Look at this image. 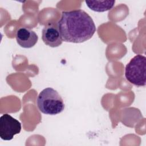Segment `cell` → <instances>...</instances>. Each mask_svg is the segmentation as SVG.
Segmentation results:
<instances>
[{"label": "cell", "instance_id": "obj_1", "mask_svg": "<svg viewBox=\"0 0 146 146\" xmlns=\"http://www.w3.org/2000/svg\"><path fill=\"white\" fill-rule=\"evenodd\" d=\"M57 25L63 41L66 42H86L96 30L92 18L81 9L63 11Z\"/></svg>", "mask_w": 146, "mask_h": 146}, {"label": "cell", "instance_id": "obj_2", "mask_svg": "<svg viewBox=\"0 0 146 146\" xmlns=\"http://www.w3.org/2000/svg\"><path fill=\"white\" fill-rule=\"evenodd\" d=\"M36 102L39 111L46 115H57L64 109L63 99L57 91L51 87L46 88L39 93Z\"/></svg>", "mask_w": 146, "mask_h": 146}, {"label": "cell", "instance_id": "obj_3", "mask_svg": "<svg viewBox=\"0 0 146 146\" xmlns=\"http://www.w3.org/2000/svg\"><path fill=\"white\" fill-rule=\"evenodd\" d=\"M126 79L137 87L146 84V57L138 54L131 59L125 68Z\"/></svg>", "mask_w": 146, "mask_h": 146}, {"label": "cell", "instance_id": "obj_4", "mask_svg": "<svg viewBox=\"0 0 146 146\" xmlns=\"http://www.w3.org/2000/svg\"><path fill=\"white\" fill-rule=\"evenodd\" d=\"M21 123L7 113L0 117V137L3 140H11L14 136L20 133Z\"/></svg>", "mask_w": 146, "mask_h": 146}, {"label": "cell", "instance_id": "obj_5", "mask_svg": "<svg viewBox=\"0 0 146 146\" xmlns=\"http://www.w3.org/2000/svg\"><path fill=\"white\" fill-rule=\"evenodd\" d=\"M42 39L43 42L51 47L60 46L63 40L57 24L48 23L42 30Z\"/></svg>", "mask_w": 146, "mask_h": 146}, {"label": "cell", "instance_id": "obj_6", "mask_svg": "<svg viewBox=\"0 0 146 146\" xmlns=\"http://www.w3.org/2000/svg\"><path fill=\"white\" fill-rule=\"evenodd\" d=\"M18 44L23 48H31L37 43L38 36L35 31L27 27H21L16 32Z\"/></svg>", "mask_w": 146, "mask_h": 146}, {"label": "cell", "instance_id": "obj_7", "mask_svg": "<svg viewBox=\"0 0 146 146\" xmlns=\"http://www.w3.org/2000/svg\"><path fill=\"white\" fill-rule=\"evenodd\" d=\"M87 6L96 12H104L111 10L115 5V1H86Z\"/></svg>", "mask_w": 146, "mask_h": 146}]
</instances>
